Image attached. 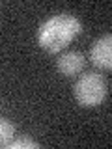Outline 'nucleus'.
Returning <instances> with one entry per match:
<instances>
[{
    "mask_svg": "<svg viewBox=\"0 0 112 149\" xmlns=\"http://www.w3.org/2000/svg\"><path fill=\"white\" fill-rule=\"evenodd\" d=\"M8 149H39V143L30 140V138H21V140L11 142L8 146Z\"/></svg>",
    "mask_w": 112,
    "mask_h": 149,
    "instance_id": "6",
    "label": "nucleus"
},
{
    "mask_svg": "<svg viewBox=\"0 0 112 149\" xmlns=\"http://www.w3.org/2000/svg\"><path fill=\"white\" fill-rule=\"evenodd\" d=\"M73 95L82 108H97L106 99V82L97 73H84L73 86Z\"/></svg>",
    "mask_w": 112,
    "mask_h": 149,
    "instance_id": "2",
    "label": "nucleus"
},
{
    "mask_svg": "<svg viewBox=\"0 0 112 149\" xmlns=\"http://www.w3.org/2000/svg\"><path fill=\"white\" fill-rule=\"evenodd\" d=\"M90 60L97 69L112 71V34H105L92 43Z\"/></svg>",
    "mask_w": 112,
    "mask_h": 149,
    "instance_id": "3",
    "label": "nucleus"
},
{
    "mask_svg": "<svg viewBox=\"0 0 112 149\" xmlns=\"http://www.w3.org/2000/svg\"><path fill=\"white\" fill-rule=\"evenodd\" d=\"M13 136H15V125L9 119L2 118V121H0V146L8 147L9 143H11Z\"/></svg>",
    "mask_w": 112,
    "mask_h": 149,
    "instance_id": "5",
    "label": "nucleus"
},
{
    "mask_svg": "<svg viewBox=\"0 0 112 149\" xmlns=\"http://www.w3.org/2000/svg\"><path fill=\"white\" fill-rule=\"evenodd\" d=\"M82 32V22L73 13H56L37 30V45L49 54H58Z\"/></svg>",
    "mask_w": 112,
    "mask_h": 149,
    "instance_id": "1",
    "label": "nucleus"
},
{
    "mask_svg": "<svg viewBox=\"0 0 112 149\" xmlns=\"http://www.w3.org/2000/svg\"><path fill=\"white\" fill-rule=\"evenodd\" d=\"M84 65H86V58H84L82 52L78 50H67V52L60 54L58 60H56V69L62 77H77V74L82 73Z\"/></svg>",
    "mask_w": 112,
    "mask_h": 149,
    "instance_id": "4",
    "label": "nucleus"
}]
</instances>
